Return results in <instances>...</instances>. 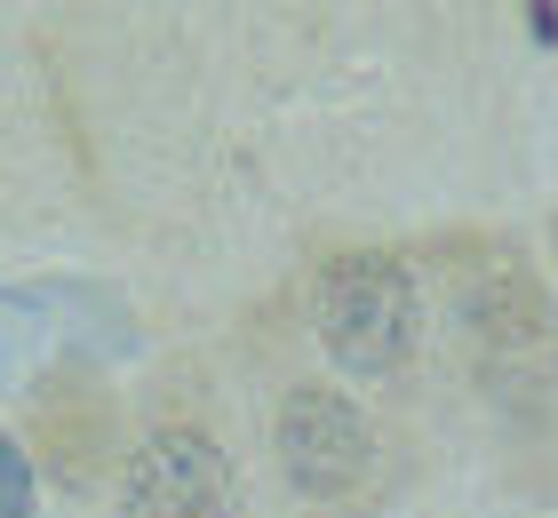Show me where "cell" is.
Returning <instances> with one entry per match:
<instances>
[{
	"instance_id": "6da1fadb",
	"label": "cell",
	"mask_w": 558,
	"mask_h": 518,
	"mask_svg": "<svg viewBox=\"0 0 558 518\" xmlns=\"http://www.w3.org/2000/svg\"><path fill=\"white\" fill-rule=\"evenodd\" d=\"M454 320H463V351H471L478 383H487V399L502 414H519V423H543L550 391H558V320H550L543 279L502 248L463 279Z\"/></svg>"
},
{
	"instance_id": "7a4b0ae2",
	"label": "cell",
	"mask_w": 558,
	"mask_h": 518,
	"mask_svg": "<svg viewBox=\"0 0 558 518\" xmlns=\"http://www.w3.org/2000/svg\"><path fill=\"white\" fill-rule=\"evenodd\" d=\"M415 279L399 255H375V248H351L319 272V344L343 375H367L384 383L415 359Z\"/></svg>"
},
{
	"instance_id": "3957f363",
	"label": "cell",
	"mask_w": 558,
	"mask_h": 518,
	"mask_svg": "<svg viewBox=\"0 0 558 518\" xmlns=\"http://www.w3.org/2000/svg\"><path fill=\"white\" fill-rule=\"evenodd\" d=\"M279 471L303 503H351L367 495L375 479V431L367 414L351 407L343 391H327V383H303V391L279 399Z\"/></svg>"
},
{
	"instance_id": "277c9868",
	"label": "cell",
	"mask_w": 558,
	"mask_h": 518,
	"mask_svg": "<svg viewBox=\"0 0 558 518\" xmlns=\"http://www.w3.org/2000/svg\"><path fill=\"white\" fill-rule=\"evenodd\" d=\"M120 518H232V462L208 431L168 423L120 471Z\"/></svg>"
},
{
	"instance_id": "5b68a950",
	"label": "cell",
	"mask_w": 558,
	"mask_h": 518,
	"mask_svg": "<svg viewBox=\"0 0 558 518\" xmlns=\"http://www.w3.org/2000/svg\"><path fill=\"white\" fill-rule=\"evenodd\" d=\"M40 423H48V438H57L64 471H72V479H88V471H96V455H105V423H96V407L81 414V423H64V407L48 399V407H40Z\"/></svg>"
},
{
	"instance_id": "8992f818",
	"label": "cell",
	"mask_w": 558,
	"mask_h": 518,
	"mask_svg": "<svg viewBox=\"0 0 558 518\" xmlns=\"http://www.w3.org/2000/svg\"><path fill=\"white\" fill-rule=\"evenodd\" d=\"M0 471H9V518H33V479H24V455L16 447L0 455Z\"/></svg>"
}]
</instances>
